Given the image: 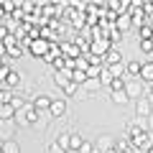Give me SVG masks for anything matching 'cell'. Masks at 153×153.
Masks as SVG:
<instances>
[{
    "label": "cell",
    "instance_id": "cell-1",
    "mask_svg": "<svg viewBox=\"0 0 153 153\" xmlns=\"http://www.w3.org/2000/svg\"><path fill=\"white\" fill-rule=\"evenodd\" d=\"M38 115H41V112H38V110L31 105V100H28L26 107H21L16 112V120H13V123H16V128H36L38 125Z\"/></svg>",
    "mask_w": 153,
    "mask_h": 153
},
{
    "label": "cell",
    "instance_id": "cell-2",
    "mask_svg": "<svg viewBox=\"0 0 153 153\" xmlns=\"http://www.w3.org/2000/svg\"><path fill=\"white\" fill-rule=\"evenodd\" d=\"M49 46H51V44L46 41V38L38 36V38H31V41L26 44V51L33 56V59H44V56L49 54Z\"/></svg>",
    "mask_w": 153,
    "mask_h": 153
},
{
    "label": "cell",
    "instance_id": "cell-3",
    "mask_svg": "<svg viewBox=\"0 0 153 153\" xmlns=\"http://www.w3.org/2000/svg\"><path fill=\"white\" fill-rule=\"evenodd\" d=\"M125 94L130 97V102L133 100H140V97H146V87H143L140 79H128L125 82Z\"/></svg>",
    "mask_w": 153,
    "mask_h": 153
},
{
    "label": "cell",
    "instance_id": "cell-4",
    "mask_svg": "<svg viewBox=\"0 0 153 153\" xmlns=\"http://www.w3.org/2000/svg\"><path fill=\"white\" fill-rule=\"evenodd\" d=\"M94 151H97V153H110V151H115V135H110V133L97 135V138H94Z\"/></svg>",
    "mask_w": 153,
    "mask_h": 153
},
{
    "label": "cell",
    "instance_id": "cell-5",
    "mask_svg": "<svg viewBox=\"0 0 153 153\" xmlns=\"http://www.w3.org/2000/svg\"><path fill=\"white\" fill-rule=\"evenodd\" d=\"M112 49V44H110V38L107 36H100V38H94L92 41V46H89V54H94V56H102L105 59V54Z\"/></svg>",
    "mask_w": 153,
    "mask_h": 153
},
{
    "label": "cell",
    "instance_id": "cell-6",
    "mask_svg": "<svg viewBox=\"0 0 153 153\" xmlns=\"http://www.w3.org/2000/svg\"><path fill=\"white\" fill-rule=\"evenodd\" d=\"M3 140H16V123L13 120H0V143Z\"/></svg>",
    "mask_w": 153,
    "mask_h": 153
},
{
    "label": "cell",
    "instance_id": "cell-7",
    "mask_svg": "<svg viewBox=\"0 0 153 153\" xmlns=\"http://www.w3.org/2000/svg\"><path fill=\"white\" fill-rule=\"evenodd\" d=\"M153 115V105L148 97H140L135 100V117H151Z\"/></svg>",
    "mask_w": 153,
    "mask_h": 153
},
{
    "label": "cell",
    "instance_id": "cell-8",
    "mask_svg": "<svg viewBox=\"0 0 153 153\" xmlns=\"http://www.w3.org/2000/svg\"><path fill=\"white\" fill-rule=\"evenodd\" d=\"M51 102H54V97H51V94H36V97H31V105L38 110V112H49Z\"/></svg>",
    "mask_w": 153,
    "mask_h": 153
},
{
    "label": "cell",
    "instance_id": "cell-9",
    "mask_svg": "<svg viewBox=\"0 0 153 153\" xmlns=\"http://www.w3.org/2000/svg\"><path fill=\"white\" fill-rule=\"evenodd\" d=\"M49 115L56 117V120L64 117V115H66V100L64 97H54V102H51V107H49Z\"/></svg>",
    "mask_w": 153,
    "mask_h": 153
},
{
    "label": "cell",
    "instance_id": "cell-10",
    "mask_svg": "<svg viewBox=\"0 0 153 153\" xmlns=\"http://www.w3.org/2000/svg\"><path fill=\"white\" fill-rule=\"evenodd\" d=\"M59 49H61V56H64V59H76V56H82V51L76 49L74 41H61Z\"/></svg>",
    "mask_w": 153,
    "mask_h": 153
},
{
    "label": "cell",
    "instance_id": "cell-11",
    "mask_svg": "<svg viewBox=\"0 0 153 153\" xmlns=\"http://www.w3.org/2000/svg\"><path fill=\"white\" fill-rule=\"evenodd\" d=\"M21 71H16V69H10V71H8V76H5V79H3V82H0V87H5V89H10V92H13V89H16L18 87V84H21Z\"/></svg>",
    "mask_w": 153,
    "mask_h": 153
},
{
    "label": "cell",
    "instance_id": "cell-12",
    "mask_svg": "<svg viewBox=\"0 0 153 153\" xmlns=\"http://www.w3.org/2000/svg\"><path fill=\"white\" fill-rule=\"evenodd\" d=\"M123 64V51L117 49V46H112V49L105 54V66H120Z\"/></svg>",
    "mask_w": 153,
    "mask_h": 153
},
{
    "label": "cell",
    "instance_id": "cell-13",
    "mask_svg": "<svg viewBox=\"0 0 153 153\" xmlns=\"http://www.w3.org/2000/svg\"><path fill=\"white\" fill-rule=\"evenodd\" d=\"M140 66H143L140 59H130V61H125V76H128V79H138V74H140Z\"/></svg>",
    "mask_w": 153,
    "mask_h": 153
},
{
    "label": "cell",
    "instance_id": "cell-14",
    "mask_svg": "<svg viewBox=\"0 0 153 153\" xmlns=\"http://www.w3.org/2000/svg\"><path fill=\"white\" fill-rule=\"evenodd\" d=\"M138 79H140L143 84H153V61H143V66H140V74H138Z\"/></svg>",
    "mask_w": 153,
    "mask_h": 153
},
{
    "label": "cell",
    "instance_id": "cell-15",
    "mask_svg": "<svg viewBox=\"0 0 153 153\" xmlns=\"http://www.w3.org/2000/svg\"><path fill=\"white\" fill-rule=\"evenodd\" d=\"M130 28H133V21H130V16H128V13H125V16H117V18H115V31H120L123 36H125Z\"/></svg>",
    "mask_w": 153,
    "mask_h": 153
},
{
    "label": "cell",
    "instance_id": "cell-16",
    "mask_svg": "<svg viewBox=\"0 0 153 153\" xmlns=\"http://www.w3.org/2000/svg\"><path fill=\"white\" fill-rule=\"evenodd\" d=\"M69 82H71V71H54V84L56 87H61V89H66L69 87Z\"/></svg>",
    "mask_w": 153,
    "mask_h": 153
},
{
    "label": "cell",
    "instance_id": "cell-17",
    "mask_svg": "<svg viewBox=\"0 0 153 153\" xmlns=\"http://www.w3.org/2000/svg\"><path fill=\"white\" fill-rule=\"evenodd\" d=\"M110 102L117 105V107H125V105H130V97L125 94V89L123 92H110Z\"/></svg>",
    "mask_w": 153,
    "mask_h": 153
},
{
    "label": "cell",
    "instance_id": "cell-18",
    "mask_svg": "<svg viewBox=\"0 0 153 153\" xmlns=\"http://www.w3.org/2000/svg\"><path fill=\"white\" fill-rule=\"evenodd\" d=\"M0 120H16V107H13L10 102L0 105Z\"/></svg>",
    "mask_w": 153,
    "mask_h": 153
},
{
    "label": "cell",
    "instance_id": "cell-19",
    "mask_svg": "<svg viewBox=\"0 0 153 153\" xmlns=\"http://www.w3.org/2000/svg\"><path fill=\"white\" fill-rule=\"evenodd\" d=\"M84 143V138L76 130H69V151H79V146Z\"/></svg>",
    "mask_w": 153,
    "mask_h": 153
},
{
    "label": "cell",
    "instance_id": "cell-20",
    "mask_svg": "<svg viewBox=\"0 0 153 153\" xmlns=\"http://www.w3.org/2000/svg\"><path fill=\"white\" fill-rule=\"evenodd\" d=\"M112 71L107 69V66H102V71H100V84H102V87H110V84H112Z\"/></svg>",
    "mask_w": 153,
    "mask_h": 153
},
{
    "label": "cell",
    "instance_id": "cell-21",
    "mask_svg": "<svg viewBox=\"0 0 153 153\" xmlns=\"http://www.w3.org/2000/svg\"><path fill=\"white\" fill-rule=\"evenodd\" d=\"M0 148H3V153H21V146H18L16 140H3Z\"/></svg>",
    "mask_w": 153,
    "mask_h": 153
},
{
    "label": "cell",
    "instance_id": "cell-22",
    "mask_svg": "<svg viewBox=\"0 0 153 153\" xmlns=\"http://www.w3.org/2000/svg\"><path fill=\"white\" fill-rule=\"evenodd\" d=\"M82 87L87 89L89 94H92V92H100V87H102V84H100V79H87V82H84Z\"/></svg>",
    "mask_w": 153,
    "mask_h": 153
},
{
    "label": "cell",
    "instance_id": "cell-23",
    "mask_svg": "<svg viewBox=\"0 0 153 153\" xmlns=\"http://www.w3.org/2000/svg\"><path fill=\"white\" fill-rule=\"evenodd\" d=\"M71 82H74L76 87H82V84L87 82V71H71Z\"/></svg>",
    "mask_w": 153,
    "mask_h": 153
},
{
    "label": "cell",
    "instance_id": "cell-24",
    "mask_svg": "<svg viewBox=\"0 0 153 153\" xmlns=\"http://www.w3.org/2000/svg\"><path fill=\"white\" fill-rule=\"evenodd\" d=\"M138 49H140L143 54L153 56V41H138Z\"/></svg>",
    "mask_w": 153,
    "mask_h": 153
},
{
    "label": "cell",
    "instance_id": "cell-25",
    "mask_svg": "<svg viewBox=\"0 0 153 153\" xmlns=\"http://www.w3.org/2000/svg\"><path fill=\"white\" fill-rule=\"evenodd\" d=\"M26 102H28V100L18 97V94L13 92V97H10V105H13V107H16V112H18V110H21V107H26Z\"/></svg>",
    "mask_w": 153,
    "mask_h": 153
},
{
    "label": "cell",
    "instance_id": "cell-26",
    "mask_svg": "<svg viewBox=\"0 0 153 153\" xmlns=\"http://www.w3.org/2000/svg\"><path fill=\"white\" fill-rule=\"evenodd\" d=\"M76 153H94V140H87V138H84V143L79 146Z\"/></svg>",
    "mask_w": 153,
    "mask_h": 153
},
{
    "label": "cell",
    "instance_id": "cell-27",
    "mask_svg": "<svg viewBox=\"0 0 153 153\" xmlns=\"http://www.w3.org/2000/svg\"><path fill=\"white\" fill-rule=\"evenodd\" d=\"M56 143H59V146L64 148V151H69V130H66V133H61V135L56 138Z\"/></svg>",
    "mask_w": 153,
    "mask_h": 153
},
{
    "label": "cell",
    "instance_id": "cell-28",
    "mask_svg": "<svg viewBox=\"0 0 153 153\" xmlns=\"http://www.w3.org/2000/svg\"><path fill=\"white\" fill-rule=\"evenodd\" d=\"M46 153H66V151H64V148H61L56 140H51L49 146H46Z\"/></svg>",
    "mask_w": 153,
    "mask_h": 153
},
{
    "label": "cell",
    "instance_id": "cell-29",
    "mask_svg": "<svg viewBox=\"0 0 153 153\" xmlns=\"http://www.w3.org/2000/svg\"><path fill=\"white\" fill-rule=\"evenodd\" d=\"M74 97H76V100H87V97H89V92H87L84 87H76V94H74Z\"/></svg>",
    "mask_w": 153,
    "mask_h": 153
},
{
    "label": "cell",
    "instance_id": "cell-30",
    "mask_svg": "<svg viewBox=\"0 0 153 153\" xmlns=\"http://www.w3.org/2000/svg\"><path fill=\"white\" fill-rule=\"evenodd\" d=\"M64 94H66V97H74V94H76V84H74V82H69V87L64 89Z\"/></svg>",
    "mask_w": 153,
    "mask_h": 153
},
{
    "label": "cell",
    "instance_id": "cell-31",
    "mask_svg": "<svg viewBox=\"0 0 153 153\" xmlns=\"http://www.w3.org/2000/svg\"><path fill=\"white\" fill-rule=\"evenodd\" d=\"M8 36H10V33H8V26H3V23H0V41H5Z\"/></svg>",
    "mask_w": 153,
    "mask_h": 153
},
{
    "label": "cell",
    "instance_id": "cell-32",
    "mask_svg": "<svg viewBox=\"0 0 153 153\" xmlns=\"http://www.w3.org/2000/svg\"><path fill=\"white\" fill-rule=\"evenodd\" d=\"M0 59H5V44L0 41Z\"/></svg>",
    "mask_w": 153,
    "mask_h": 153
},
{
    "label": "cell",
    "instance_id": "cell-33",
    "mask_svg": "<svg viewBox=\"0 0 153 153\" xmlns=\"http://www.w3.org/2000/svg\"><path fill=\"white\" fill-rule=\"evenodd\" d=\"M146 94H153V84H148V89H146Z\"/></svg>",
    "mask_w": 153,
    "mask_h": 153
},
{
    "label": "cell",
    "instance_id": "cell-34",
    "mask_svg": "<svg viewBox=\"0 0 153 153\" xmlns=\"http://www.w3.org/2000/svg\"><path fill=\"white\" fill-rule=\"evenodd\" d=\"M3 66H8V61H5V59H0V69H3Z\"/></svg>",
    "mask_w": 153,
    "mask_h": 153
},
{
    "label": "cell",
    "instance_id": "cell-35",
    "mask_svg": "<svg viewBox=\"0 0 153 153\" xmlns=\"http://www.w3.org/2000/svg\"><path fill=\"white\" fill-rule=\"evenodd\" d=\"M148 123H151V133H153V115H151V117H148Z\"/></svg>",
    "mask_w": 153,
    "mask_h": 153
},
{
    "label": "cell",
    "instance_id": "cell-36",
    "mask_svg": "<svg viewBox=\"0 0 153 153\" xmlns=\"http://www.w3.org/2000/svg\"><path fill=\"white\" fill-rule=\"evenodd\" d=\"M0 153H3V148H0Z\"/></svg>",
    "mask_w": 153,
    "mask_h": 153
},
{
    "label": "cell",
    "instance_id": "cell-37",
    "mask_svg": "<svg viewBox=\"0 0 153 153\" xmlns=\"http://www.w3.org/2000/svg\"><path fill=\"white\" fill-rule=\"evenodd\" d=\"M0 89H3V87H0Z\"/></svg>",
    "mask_w": 153,
    "mask_h": 153
}]
</instances>
